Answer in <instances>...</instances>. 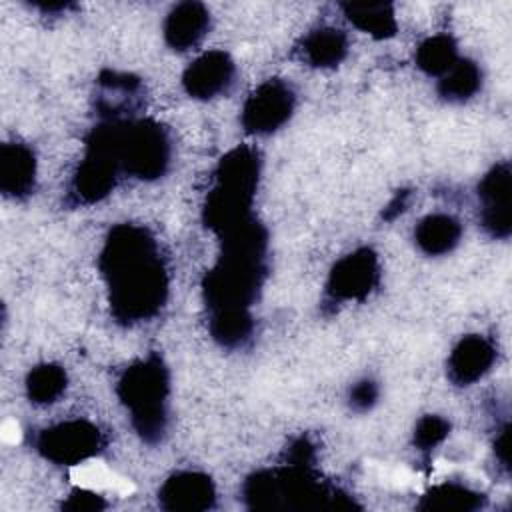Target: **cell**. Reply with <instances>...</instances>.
Listing matches in <instances>:
<instances>
[{
	"mask_svg": "<svg viewBox=\"0 0 512 512\" xmlns=\"http://www.w3.org/2000/svg\"><path fill=\"white\" fill-rule=\"evenodd\" d=\"M36 186V156L22 142H6L0 148V190L6 198L22 200Z\"/></svg>",
	"mask_w": 512,
	"mask_h": 512,
	"instance_id": "16",
	"label": "cell"
},
{
	"mask_svg": "<svg viewBox=\"0 0 512 512\" xmlns=\"http://www.w3.org/2000/svg\"><path fill=\"white\" fill-rule=\"evenodd\" d=\"M242 496L248 508L258 510H352L356 504L338 490H328L312 472V466L284 464L280 468L258 470L246 478Z\"/></svg>",
	"mask_w": 512,
	"mask_h": 512,
	"instance_id": "3",
	"label": "cell"
},
{
	"mask_svg": "<svg viewBox=\"0 0 512 512\" xmlns=\"http://www.w3.org/2000/svg\"><path fill=\"white\" fill-rule=\"evenodd\" d=\"M408 202H410V192L408 190H398L382 212L384 220H394L398 214H402L408 208Z\"/></svg>",
	"mask_w": 512,
	"mask_h": 512,
	"instance_id": "29",
	"label": "cell"
},
{
	"mask_svg": "<svg viewBox=\"0 0 512 512\" xmlns=\"http://www.w3.org/2000/svg\"><path fill=\"white\" fill-rule=\"evenodd\" d=\"M380 278L378 256L372 248H358L342 256L330 270L324 288V306L336 308L348 300H364Z\"/></svg>",
	"mask_w": 512,
	"mask_h": 512,
	"instance_id": "9",
	"label": "cell"
},
{
	"mask_svg": "<svg viewBox=\"0 0 512 512\" xmlns=\"http://www.w3.org/2000/svg\"><path fill=\"white\" fill-rule=\"evenodd\" d=\"M94 106L102 122L132 120L142 106V80L128 72L102 70L96 80Z\"/></svg>",
	"mask_w": 512,
	"mask_h": 512,
	"instance_id": "12",
	"label": "cell"
},
{
	"mask_svg": "<svg viewBox=\"0 0 512 512\" xmlns=\"http://www.w3.org/2000/svg\"><path fill=\"white\" fill-rule=\"evenodd\" d=\"M98 268L108 286L112 316L122 324L154 318L168 298V270L152 232L138 224L114 226Z\"/></svg>",
	"mask_w": 512,
	"mask_h": 512,
	"instance_id": "1",
	"label": "cell"
},
{
	"mask_svg": "<svg viewBox=\"0 0 512 512\" xmlns=\"http://www.w3.org/2000/svg\"><path fill=\"white\" fill-rule=\"evenodd\" d=\"M450 432V422L444 420L442 416L428 414L418 420L414 428V444L418 450L428 452L434 446H438Z\"/></svg>",
	"mask_w": 512,
	"mask_h": 512,
	"instance_id": "25",
	"label": "cell"
},
{
	"mask_svg": "<svg viewBox=\"0 0 512 512\" xmlns=\"http://www.w3.org/2000/svg\"><path fill=\"white\" fill-rule=\"evenodd\" d=\"M236 66L230 54L210 50L196 58L182 74L184 90L198 100H210L224 94L234 82Z\"/></svg>",
	"mask_w": 512,
	"mask_h": 512,
	"instance_id": "13",
	"label": "cell"
},
{
	"mask_svg": "<svg viewBox=\"0 0 512 512\" xmlns=\"http://www.w3.org/2000/svg\"><path fill=\"white\" fill-rule=\"evenodd\" d=\"M68 378L58 364H38L26 376V394L34 404H52L66 390Z\"/></svg>",
	"mask_w": 512,
	"mask_h": 512,
	"instance_id": "24",
	"label": "cell"
},
{
	"mask_svg": "<svg viewBox=\"0 0 512 512\" xmlns=\"http://www.w3.org/2000/svg\"><path fill=\"white\" fill-rule=\"evenodd\" d=\"M480 222L494 238H508L512 232V174L510 164H496L478 184Z\"/></svg>",
	"mask_w": 512,
	"mask_h": 512,
	"instance_id": "11",
	"label": "cell"
},
{
	"mask_svg": "<svg viewBox=\"0 0 512 512\" xmlns=\"http://www.w3.org/2000/svg\"><path fill=\"white\" fill-rule=\"evenodd\" d=\"M494 452H496V458L500 460V464L508 470L510 468V426L508 424L502 428L500 436L496 438Z\"/></svg>",
	"mask_w": 512,
	"mask_h": 512,
	"instance_id": "30",
	"label": "cell"
},
{
	"mask_svg": "<svg viewBox=\"0 0 512 512\" xmlns=\"http://www.w3.org/2000/svg\"><path fill=\"white\" fill-rule=\"evenodd\" d=\"M484 506V494L456 482H444L434 486L418 504L420 510L440 512H470Z\"/></svg>",
	"mask_w": 512,
	"mask_h": 512,
	"instance_id": "21",
	"label": "cell"
},
{
	"mask_svg": "<svg viewBox=\"0 0 512 512\" xmlns=\"http://www.w3.org/2000/svg\"><path fill=\"white\" fill-rule=\"evenodd\" d=\"M496 348L480 334L464 336L448 356V378L456 386H470L480 380L494 364Z\"/></svg>",
	"mask_w": 512,
	"mask_h": 512,
	"instance_id": "15",
	"label": "cell"
},
{
	"mask_svg": "<svg viewBox=\"0 0 512 512\" xmlns=\"http://www.w3.org/2000/svg\"><path fill=\"white\" fill-rule=\"evenodd\" d=\"M294 90L280 78L260 84L244 102L240 124L250 134H272L284 126L294 112Z\"/></svg>",
	"mask_w": 512,
	"mask_h": 512,
	"instance_id": "10",
	"label": "cell"
},
{
	"mask_svg": "<svg viewBox=\"0 0 512 512\" xmlns=\"http://www.w3.org/2000/svg\"><path fill=\"white\" fill-rule=\"evenodd\" d=\"M260 178V154L252 146H238L222 156L214 170V184L204 202V224L218 236L252 220V202Z\"/></svg>",
	"mask_w": 512,
	"mask_h": 512,
	"instance_id": "4",
	"label": "cell"
},
{
	"mask_svg": "<svg viewBox=\"0 0 512 512\" xmlns=\"http://www.w3.org/2000/svg\"><path fill=\"white\" fill-rule=\"evenodd\" d=\"M116 394L130 412V422L138 436L148 444L160 442L166 432L170 394V376L164 360L152 352L130 364L116 384Z\"/></svg>",
	"mask_w": 512,
	"mask_h": 512,
	"instance_id": "5",
	"label": "cell"
},
{
	"mask_svg": "<svg viewBox=\"0 0 512 512\" xmlns=\"http://www.w3.org/2000/svg\"><path fill=\"white\" fill-rule=\"evenodd\" d=\"M340 8L358 30L376 40L392 38L398 30L394 6L388 2H344Z\"/></svg>",
	"mask_w": 512,
	"mask_h": 512,
	"instance_id": "20",
	"label": "cell"
},
{
	"mask_svg": "<svg viewBox=\"0 0 512 512\" xmlns=\"http://www.w3.org/2000/svg\"><path fill=\"white\" fill-rule=\"evenodd\" d=\"M458 62V48L452 36L436 34L416 50V66L428 76H444Z\"/></svg>",
	"mask_w": 512,
	"mask_h": 512,
	"instance_id": "23",
	"label": "cell"
},
{
	"mask_svg": "<svg viewBox=\"0 0 512 512\" xmlns=\"http://www.w3.org/2000/svg\"><path fill=\"white\" fill-rule=\"evenodd\" d=\"M286 462L298 466H312L314 462V444L308 438H296L286 450Z\"/></svg>",
	"mask_w": 512,
	"mask_h": 512,
	"instance_id": "28",
	"label": "cell"
},
{
	"mask_svg": "<svg viewBox=\"0 0 512 512\" xmlns=\"http://www.w3.org/2000/svg\"><path fill=\"white\" fill-rule=\"evenodd\" d=\"M62 508L70 512H100L106 508V502L102 496L88 488H76L62 504Z\"/></svg>",
	"mask_w": 512,
	"mask_h": 512,
	"instance_id": "26",
	"label": "cell"
},
{
	"mask_svg": "<svg viewBox=\"0 0 512 512\" xmlns=\"http://www.w3.org/2000/svg\"><path fill=\"white\" fill-rule=\"evenodd\" d=\"M298 54L302 62L314 68L338 66L348 54V36L338 28H316L302 38Z\"/></svg>",
	"mask_w": 512,
	"mask_h": 512,
	"instance_id": "18",
	"label": "cell"
},
{
	"mask_svg": "<svg viewBox=\"0 0 512 512\" xmlns=\"http://www.w3.org/2000/svg\"><path fill=\"white\" fill-rule=\"evenodd\" d=\"M378 400V384L374 380H360L350 388L348 394V402L354 410L358 412H366L370 410Z\"/></svg>",
	"mask_w": 512,
	"mask_h": 512,
	"instance_id": "27",
	"label": "cell"
},
{
	"mask_svg": "<svg viewBox=\"0 0 512 512\" xmlns=\"http://www.w3.org/2000/svg\"><path fill=\"white\" fill-rule=\"evenodd\" d=\"M210 28V12L200 2H180L164 20V40L172 50L194 48Z\"/></svg>",
	"mask_w": 512,
	"mask_h": 512,
	"instance_id": "17",
	"label": "cell"
},
{
	"mask_svg": "<svg viewBox=\"0 0 512 512\" xmlns=\"http://www.w3.org/2000/svg\"><path fill=\"white\" fill-rule=\"evenodd\" d=\"M482 84V72L476 62L458 58V62L440 76L438 94L448 102H464L472 98Z\"/></svg>",
	"mask_w": 512,
	"mask_h": 512,
	"instance_id": "22",
	"label": "cell"
},
{
	"mask_svg": "<svg viewBox=\"0 0 512 512\" xmlns=\"http://www.w3.org/2000/svg\"><path fill=\"white\" fill-rule=\"evenodd\" d=\"M120 164L114 154L112 128L100 122L86 138V154L78 164L66 194V204L88 206L106 198L118 180Z\"/></svg>",
	"mask_w": 512,
	"mask_h": 512,
	"instance_id": "7",
	"label": "cell"
},
{
	"mask_svg": "<svg viewBox=\"0 0 512 512\" xmlns=\"http://www.w3.org/2000/svg\"><path fill=\"white\" fill-rule=\"evenodd\" d=\"M222 254L204 278V302L210 316L246 314L268 274V232L256 218L220 236Z\"/></svg>",
	"mask_w": 512,
	"mask_h": 512,
	"instance_id": "2",
	"label": "cell"
},
{
	"mask_svg": "<svg viewBox=\"0 0 512 512\" xmlns=\"http://www.w3.org/2000/svg\"><path fill=\"white\" fill-rule=\"evenodd\" d=\"M40 456L56 464H80L104 448V434L88 420H68L44 428L34 442Z\"/></svg>",
	"mask_w": 512,
	"mask_h": 512,
	"instance_id": "8",
	"label": "cell"
},
{
	"mask_svg": "<svg viewBox=\"0 0 512 512\" xmlns=\"http://www.w3.org/2000/svg\"><path fill=\"white\" fill-rule=\"evenodd\" d=\"M462 236L460 222L450 214H430L422 218L414 230L418 248L428 256H442L452 252Z\"/></svg>",
	"mask_w": 512,
	"mask_h": 512,
	"instance_id": "19",
	"label": "cell"
},
{
	"mask_svg": "<svg viewBox=\"0 0 512 512\" xmlns=\"http://www.w3.org/2000/svg\"><path fill=\"white\" fill-rule=\"evenodd\" d=\"M216 490L212 480L202 472H176L158 492V502L170 512H202L214 506Z\"/></svg>",
	"mask_w": 512,
	"mask_h": 512,
	"instance_id": "14",
	"label": "cell"
},
{
	"mask_svg": "<svg viewBox=\"0 0 512 512\" xmlns=\"http://www.w3.org/2000/svg\"><path fill=\"white\" fill-rule=\"evenodd\" d=\"M110 128L114 154L122 172L140 180H154L168 170L172 148L162 124L148 118H132L110 122Z\"/></svg>",
	"mask_w": 512,
	"mask_h": 512,
	"instance_id": "6",
	"label": "cell"
}]
</instances>
